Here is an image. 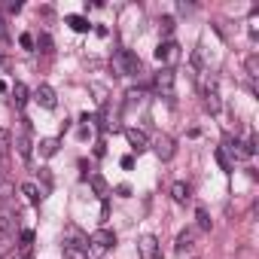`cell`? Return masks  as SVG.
Masks as SVG:
<instances>
[{
	"label": "cell",
	"instance_id": "obj_11",
	"mask_svg": "<svg viewBox=\"0 0 259 259\" xmlns=\"http://www.w3.org/2000/svg\"><path fill=\"white\" fill-rule=\"evenodd\" d=\"M13 147H16V153H19L25 162H28V159H31V153H34L31 138H28V135H22V132H19V135H13Z\"/></svg>",
	"mask_w": 259,
	"mask_h": 259
},
{
	"label": "cell",
	"instance_id": "obj_30",
	"mask_svg": "<svg viewBox=\"0 0 259 259\" xmlns=\"http://www.w3.org/2000/svg\"><path fill=\"white\" fill-rule=\"evenodd\" d=\"M19 43H22L25 49H34V37H31V34H22V37H19Z\"/></svg>",
	"mask_w": 259,
	"mask_h": 259
},
{
	"label": "cell",
	"instance_id": "obj_17",
	"mask_svg": "<svg viewBox=\"0 0 259 259\" xmlns=\"http://www.w3.org/2000/svg\"><path fill=\"white\" fill-rule=\"evenodd\" d=\"M13 101H16V107H25V101H28L25 82H16V85H13Z\"/></svg>",
	"mask_w": 259,
	"mask_h": 259
},
{
	"label": "cell",
	"instance_id": "obj_26",
	"mask_svg": "<svg viewBox=\"0 0 259 259\" xmlns=\"http://www.w3.org/2000/svg\"><path fill=\"white\" fill-rule=\"evenodd\" d=\"M10 250H13V238H0V259H4Z\"/></svg>",
	"mask_w": 259,
	"mask_h": 259
},
{
	"label": "cell",
	"instance_id": "obj_9",
	"mask_svg": "<svg viewBox=\"0 0 259 259\" xmlns=\"http://www.w3.org/2000/svg\"><path fill=\"white\" fill-rule=\"evenodd\" d=\"M92 244H95L98 250H110V247L116 244V235H113L110 229H98V232H92Z\"/></svg>",
	"mask_w": 259,
	"mask_h": 259
},
{
	"label": "cell",
	"instance_id": "obj_10",
	"mask_svg": "<svg viewBox=\"0 0 259 259\" xmlns=\"http://www.w3.org/2000/svg\"><path fill=\"white\" fill-rule=\"evenodd\" d=\"M125 141L132 144L135 150H147V147H150V138L141 132V128H125Z\"/></svg>",
	"mask_w": 259,
	"mask_h": 259
},
{
	"label": "cell",
	"instance_id": "obj_32",
	"mask_svg": "<svg viewBox=\"0 0 259 259\" xmlns=\"http://www.w3.org/2000/svg\"><path fill=\"white\" fill-rule=\"evenodd\" d=\"M7 10H10V13H19L22 4H19V0H7Z\"/></svg>",
	"mask_w": 259,
	"mask_h": 259
},
{
	"label": "cell",
	"instance_id": "obj_14",
	"mask_svg": "<svg viewBox=\"0 0 259 259\" xmlns=\"http://www.w3.org/2000/svg\"><path fill=\"white\" fill-rule=\"evenodd\" d=\"M171 198H174L177 204H186V201H189V183H183V180L171 183Z\"/></svg>",
	"mask_w": 259,
	"mask_h": 259
},
{
	"label": "cell",
	"instance_id": "obj_33",
	"mask_svg": "<svg viewBox=\"0 0 259 259\" xmlns=\"http://www.w3.org/2000/svg\"><path fill=\"white\" fill-rule=\"evenodd\" d=\"M7 67H10V61H7L4 55H0V70H7Z\"/></svg>",
	"mask_w": 259,
	"mask_h": 259
},
{
	"label": "cell",
	"instance_id": "obj_1",
	"mask_svg": "<svg viewBox=\"0 0 259 259\" xmlns=\"http://www.w3.org/2000/svg\"><path fill=\"white\" fill-rule=\"evenodd\" d=\"M198 89H201L204 107H207L210 113H220V107H223V101H220V79H217L210 70H204V76L198 79Z\"/></svg>",
	"mask_w": 259,
	"mask_h": 259
},
{
	"label": "cell",
	"instance_id": "obj_22",
	"mask_svg": "<svg viewBox=\"0 0 259 259\" xmlns=\"http://www.w3.org/2000/svg\"><path fill=\"white\" fill-rule=\"evenodd\" d=\"M34 46H37L40 52H46V55H49V52H52V37H49V34H40V40H37Z\"/></svg>",
	"mask_w": 259,
	"mask_h": 259
},
{
	"label": "cell",
	"instance_id": "obj_15",
	"mask_svg": "<svg viewBox=\"0 0 259 259\" xmlns=\"http://www.w3.org/2000/svg\"><path fill=\"white\" fill-rule=\"evenodd\" d=\"M64 259H89V253H85V247L82 244H64Z\"/></svg>",
	"mask_w": 259,
	"mask_h": 259
},
{
	"label": "cell",
	"instance_id": "obj_4",
	"mask_svg": "<svg viewBox=\"0 0 259 259\" xmlns=\"http://www.w3.org/2000/svg\"><path fill=\"white\" fill-rule=\"evenodd\" d=\"M34 101H37L40 107H46V110H55V107H58V95H55V89H52V85H46V82H40V85H37Z\"/></svg>",
	"mask_w": 259,
	"mask_h": 259
},
{
	"label": "cell",
	"instance_id": "obj_29",
	"mask_svg": "<svg viewBox=\"0 0 259 259\" xmlns=\"http://www.w3.org/2000/svg\"><path fill=\"white\" fill-rule=\"evenodd\" d=\"M247 73H250V79H256V76H259V67H256V58H247Z\"/></svg>",
	"mask_w": 259,
	"mask_h": 259
},
{
	"label": "cell",
	"instance_id": "obj_25",
	"mask_svg": "<svg viewBox=\"0 0 259 259\" xmlns=\"http://www.w3.org/2000/svg\"><path fill=\"white\" fill-rule=\"evenodd\" d=\"M159 25H162V31H165V34H174V19H171V16H162V19H159Z\"/></svg>",
	"mask_w": 259,
	"mask_h": 259
},
{
	"label": "cell",
	"instance_id": "obj_21",
	"mask_svg": "<svg viewBox=\"0 0 259 259\" xmlns=\"http://www.w3.org/2000/svg\"><path fill=\"white\" fill-rule=\"evenodd\" d=\"M13 195H16V186L7 183V180H0V201H7V198H13Z\"/></svg>",
	"mask_w": 259,
	"mask_h": 259
},
{
	"label": "cell",
	"instance_id": "obj_6",
	"mask_svg": "<svg viewBox=\"0 0 259 259\" xmlns=\"http://www.w3.org/2000/svg\"><path fill=\"white\" fill-rule=\"evenodd\" d=\"M138 253H141V259H159V241H156V235H141Z\"/></svg>",
	"mask_w": 259,
	"mask_h": 259
},
{
	"label": "cell",
	"instance_id": "obj_19",
	"mask_svg": "<svg viewBox=\"0 0 259 259\" xmlns=\"http://www.w3.org/2000/svg\"><path fill=\"white\" fill-rule=\"evenodd\" d=\"M40 153H43V156H55V153H58V138H46V141H40Z\"/></svg>",
	"mask_w": 259,
	"mask_h": 259
},
{
	"label": "cell",
	"instance_id": "obj_24",
	"mask_svg": "<svg viewBox=\"0 0 259 259\" xmlns=\"http://www.w3.org/2000/svg\"><path fill=\"white\" fill-rule=\"evenodd\" d=\"M217 162H220V165H223V171H226V174H229V171H232V162H229V159H226V150H223V147H220V150H217Z\"/></svg>",
	"mask_w": 259,
	"mask_h": 259
},
{
	"label": "cell",
	"instance_id": "obj_12",
	"mask_svg": "<svg viewBox=\"0 0 259 259\" xmlns=\"http://www.w3.org/2000/svg\"><path fill=\"white\" fill-rule=\"evenodd\" d=\"M156 156H159L162 162H168V159L174 156V141H171L168 135H162V138L156 141Z\"/></svg>",
	"mask_w": 259,
	"mask_h": 259
},
{
	"label": "cell",
	"instance_id": "obj_31",
	"mask_svg": "<svg viewBox=\"0 0 259 259\" xmlns=\"http://www.w3.org/2000/svg\"><path fill=\"white\" fill-rule=\"evenodd\" d=\"M7 37H10V34H7V19H4V16H0V43H4Z\"/></svg>",
	"mask_w": 259,
	"mask_h": 259
},
{
	"label": "cell",
	"instance_id": "obj_13",
	"mask_svg": "<svg viewBox=\"0 0 259 259\" xmlns=\"http://www.w3.org/2000/svg\"><path fill=\"white\" fill-rule=\"evenodd\" d=\"M192 244H195V229H186V232H180V235H177L174 250H177V253H183V250H192Z\"/></svg>",
	"mask_w": 259,
	"mask_h": 259
},
{
	"label": "cell",
	"instance_id": "obj_28",
	"mask_svg": "<svg viewBox=\"0 0 259 259\" xmlns=\"http://www.w3.org/2000/svg\"><path fill=\"white\" fill-rule=\"evenodd\" d=\"M4 147H13V135L0 128V150H4Z\"/></svg>",
	"mask_w": 259,
	"mask_h": 259
},
{
	"label": "cell",
	"instance_id": "obj_3",
	"mask_svg": "<svg viewBox=\"0 0 259 259\" xmlns=\"http://www.w3.org/2000/svg\"><path fill=\"white\" fill-rule=\"evenodd\" d=\"M153 89H156L162 98H174V70H171V67L156 70V76H153Z\"/></svg>",
	"mask_w": 259,
	"mask_h": 259
},
{
	"label": "cell",
	"instance_id": "obj_7",
	"mask_svg": "<svg viewBox=\"0 0 259 259\" xmlns=\"http://www.w3.org/2000/svg\"><path fill=\"white\" fill-rule=\"evenodd\" d=\"M16 232V213L10 207H0V238H13Z\"/></svg>",
	"mask_w": 259,
	"mask_h": 259
},
{
	"label": "cell",
	"instance_id": "obj_20",
	"mask_svg": "<svg viewBox=\"0 0 259 259\" xmlns=\"http://www.w3.org/2000/svg\"><path fill=\"white\" fill-rule=\"evenodd\" d=\"M67 25H70L73 31H79V34H85V31L92 28V25H89V22H85L82 16H70V19H67Z\"/></svg>",
	"mask_w": 259,
	"mask_h": 259
},
{
	"label": "cell",
	"instance_id": "obj_16",
	"mask_svg": "<svg viewBox=\"0 0 259 259\" xmlns=\"http://www.w3.org/2000/svg\"><path fill=\"white\" fill-rule=\"evenodd\" d=\"M89 183H92V189H95L98 195H104V198H107V192H110V186H107V180H104L101 174H92V177H89Z\"/></svg>",
	"mask_w": 259,
	"mask_h": 259
},
{
	"label": "cell",
	"instance_id": "obj_34",
	"mask_svg": "<svg viewBox=\"0 0 259 259\" xmlns=\"http://www.w3.org/2000/svg\"><path fill=\"white\" fill-rule=\"evenodd\" d=\"M0 92H7V82H4V79H0Z\"/></svg>",
	"mask_w": 259,
	"mask_h": 259
},
{
	"label": "cell",
	"instance_id": "obj_8",
	"mask_svg": "<svg viewBox=\"0 0 259 259\" xmlns=\"http://www.w3.org/2000/svg\"><path fill=\"white\" fill-rule=\"evenodd\" d=\"M156 58H159V61L168 67V64L177 58V43H174V40H165V43H159V46H156Z\"/></svg>",
	"mask_w": 259,
	"mask_h": 259
},
{
	"label": "cell",
	"instance_id": "obj_23",
	"mask_svg": "<svg viewBox=\"0 0 259 259\" xmlns=\"http://www.w3.org/2000/svg\"><path fill=\"white\" fill-rule=\"evenodd\" d=\"M195 217H198V229H201V232H207V229H210V217H207V210H204V207H198V210H195Z\"/></svg>",
	"mask_w": 259,
	"mask_h": 259
},
{
	"label": "cell",
	"instance_id": "obj_18",
	"mask_svg": "<svg viewBox=\"0 0 259 259\" xmlns=\"http://www.w3.org/2000/svg\"><path fill=\"white\" fill-rule=\"evenodd\" d=\"M22 192L31 198V204H40V201H43V192L37 189V183H25V186H22Z\"/></svg>",
	"mask_w": 259,
	"mask_h": 259
},
{
	"label": "cell",
	"instance_id": "obj_2",
	"mask_svg": "<svg viewBox=\"0 0 259 259\" xmlns=\"http://www.w3.org/2000/svg\"><path fill=\"white\" fill-rule=\"evenodd\" d=\"M113 67L119 70V76H138V73H144V61L132 49H119L113 55Z\"/></svg>",
	"mask_w": 259,
	"mask_h": 259
},
{
	"label": "cell",
	"instance_id": "obj_27",
	"mask_svg": "<svg viewBox=\"0 0 259 259\" xmlns=\"http://www.w3.org/2000/svg\"><path fill=\"white\" fill-rule=\"evenodd\" d=\"M125 98H128V104H135V101L141 104V101H144V92H141V89H132V92L125 95Z\"/></svg>",
	"mask_w": 259,
	"mask_h": 259
},
{
	"label": "cell",
	"instance_id": "obj_5",
	"mask_svg": "<svg viewBox=\"0 0 259 259\" xmlns=\"http://www.w3.org/2000/svg\"><path fill=\"white\" fill-rule=\"evenodd\" d=\"M226 150L232 153V159H250V156H253V144H250V141H235V138H226Z\"/></svg>",
	"mask_w": 259,
	"mask_h": 259
}]
</instances>
